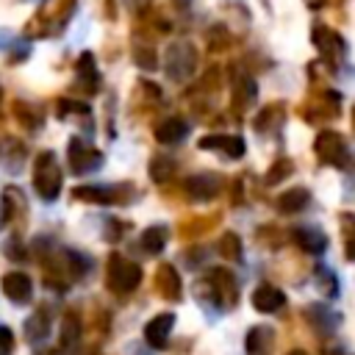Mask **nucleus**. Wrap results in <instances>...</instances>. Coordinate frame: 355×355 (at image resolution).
I'll list each match as a JSON object with an SVG mask.
<instances>
[{
    "instance_id": "obj_20",
    "label": "nucleus",
    "mask_w": 355,
    "mask_h": 355,
    "mask_svg": "<svg viewBox=\"0 0 355 355\" xmlns=\"http://www.w3.org/2000/svg\"><path fill=\"white\" fill-rule=\"evenodd\" d=\"M288 355H305V352H302V349H291Z\"/></svg>"
},
{
    "instance_id": "obj_11",
    "label": "nucleus",
    "mask_w": 355,
    "mask_h": 355,
    "mask_svg": "<svg viewBox=\"0 0 355 355\" xmlns=\"http://www.w3.org/2000/svg\"><path fill=\"white\" fill-rule=\"evenodd\" d=\"M272 333L266 327H252L247 333V355H269Z\"/></svg>"
},
{
    "instance_id": "obj_2",
    "label": "nucleus",
    "mask_w": 355,
    "mask_h": 355,
    "mask_svg": "<svg viewBox=\"0 0 355 355\" xmlns=\"http://www.w3.org/2000/svg\"><path fill=\"white\" fill-rule=\"evenodd\" d=\"M33 183H36V191L44 197V200H55L58 189H61V169L53 158V153H42L39 161H36V172H33Z\"/></svg>"
},
{
    "instance_id": "obj_7",
    "label": "nucleus",
    "mask_w": 355,
    "mask_h": 355,
    "mask_svg": "<svg viewBox=\"0 0 355 355\" xmlns=\"http://www.w3.org/2000/svg\"><path fill=\"white\" fill-rule=\"evenodd\" d=\"M155 288H158V294L166 297V300H178V297H180V277H178V272H175L169 263H164V266L158 269V275H155Z\"/></svg>"
},
{
    "instance_id": "obj_1",
    "label": "nucleus",
    "mask_w": 355,
    "mask_h": 355,
    "mask_svg": "<svg viewBox=\"0 0 355 355\" xmlns=\"http://www.w3.org/2000/svg\"><path fill=\"white\" fill-rule=\"evenodd\" d=\"M139 277H141V269L122 258V255H111L108 258V286L116 291V294H128L139 286Z\"/></svg>"
},
{
    "instance_id": "obj_18",
    "label": "nucleus",
    "mask_w": 355,
    "mask_h": 355,
    "mask_svg": "<svg viewBox=\"0 0 355 355\" xmlns=\"http://www.w3.org/2000/svg\"><path fill=\"white\" fill-rule=\"evenodd\" d=\"M172 169H175V164H172V161H166V158H155V161H153V166H150V172H153V178H155V180H166V178L172 175Z\"/></svg>"
},
{
    "instance_id": "obj_17",
    "label": "nucleus",
    "mask_w": 355,
    "mask_h": 355,
    "mask_svg": "<svg viewBox=\"0 0 355 355\" xmlns=\"http://www.w3.org/2000/svg\"><path fill=\"white\" fill-rule=\"evenodd\" d=\"M78 336H80V324H78V319H75V316L64 319V333H61V341H64V347H75Z\"/></svg>"
},
{
    "instance_id": "obj_13",
    "label": "nucleus",
    "mask_w": 355,
    "mask_h": 355,
    "mask_svg": "<svg viewBox=\"0 0 355 355\" xmlns=\"http://www.w3.org/2000/svg\"><path fill=\"white\" fill-rule=\"evenodd\" d=\"M294 236H297V241H300L305 250H311V252H322L324 244H327V239H324L319 230H297Z\"/></svg>"
},
{
    "instance_id": "obj_3",
    "label": "nucleus",
    "mask_w": 355,
    "mask_h": 355,
    "mask_svg": "<svg viewBox=\"0 0 355 355\" xmlns=\"http://www.w3.org/2000/svg\"><path fill=\"white\" fill-rule=\"evenodd\" d=\"M316 153L327 161V164H336V166H347V147L341 141L338 133H322L316 139Z\"/></svg>"
},
{
    "instance_id": "obj_10",
    "label": "nucleus",
    "mask_w": 355,
    "mask_h": 355,
    "mask_svg": "<svg viewBox=\"0 0 355 355\" xmlns=\"http://www.w3.org/2000/svg\"><path fill=\"white\" fill-rule=\"evenodd\" d=\"M186 136V122H180V119H166V122H161L158 128H155V139L158 141H164V144H172V141H180Z\"/></svg>"
},
{
    "instance_id": "obj_5",
    "label": "nucleus",
    "mask_w": 355,
    "mask_h": 355,
    "mask_svg": "<svg viewBox=\"0 0 355 355\" xmlns=\"http://www.w3.org/2000/svg\"><path fill=\"white\" fill-rule=\"evenodd\" d=\"M283 302H286L283 291H280V288H275V286H269V283L258 286V288H255V294H252V305H255L261 313H272V311L283 308Z\"/></svg>"
},
{
    "instance_id": "obj_9",
    "label": "nucleus",
    "mask_w": 355,
    "mask_h": 355,
    "mask_svg": "<svg viewBox=\"0 0 355 355\" xmlns=\"http://www.w3.org/2000/svg\"><path fill=\"white\" fill-rule=\"evenodd\" d=\"M200 147H219V150H225L230 158H239V155L244 153V141L236 139V136H208V139L200 141Z\"/></svg>"
},
{
    "instance_id": "obj_14",
    "label": "nucleus",
    "mask_w": 355,
    "mask_h": 355,
    "mask_svg": "<svg viewBox=\"0 0 355 355\" xmlns=\"http://www.w3.org/2000/svg\"><path fill=\"white\" fill-rule=\"evenodd\" d=\"M164 241H166V230H164V227H150V230H144V236H141V244H144L147 252H158V250L164 247Z\"/></svg>"
},
{
    "instance_id": "obj_16",
    "label": "nucleus",
    "mask_w": 355,
    "mask_h": 355,
    "mask_svg": "<svg viewBox=\"0 0 355 355\" xmlns=\"http://www.w3.org/2000/svg\"><path fill=\"white\" fill-rule=\"evenodd\" d=\"M189 186H191V191H194V194H202V197H208V194H214V191H216V180H214L211 175H197Z\"/></svg>"
},
{
    "instance_id": "obj_4",
    "label": "nucleus",
    "mask_w": 355,
    "mask_h": 355,
    "mask_svg": "<svg viewBox=\"0 0 355 355\" xmlns=\"http://www.w3.org/2000/svg\"><path fill=\"white\" fill-rule=\"evenodd\" d=\"M3 291H6V297L14 300V302H28L33 286H31V277H28V275H22V272H8V275L3 277Z\"/></svg>"
},
{
    "instance_id": "obj_12",
    "label": "nucleus",
    "mask_w": 355,
    "mask_h": 355,
    "mask_svg": "<svg viewBox=\"0 0 355 355\" xmlns=\"http://www.w3.org/2000/svg\"><path fill=\"white\" fill-rule=\"evenodd\" d=\"M305 202H308V191H305V189H291V191H286V194L280 197V208L288 211V214L305 208Z\"/></svg>"
},
{
    "instance_id": "obj_15",
    "label": "nucleus",
    "mask_w": 355,
    "mask_h": 355,
    "mask_svg": "<svg viewBox=\"0 0 355 355\" xmlns=\"http://www.w3.org/2000/svg\"><path fill=\"white\" fill-rule=\"evenodd\" d=\"M219 250H222V255H225V258L239 261V258H241V244H239V236H236V233H225V236H222V241H219Z\"/></svg>"
},
{
    "instance_id": "obj_6",
    "label": "nucleus",
    "mask_w": 355,
    "mask_h": 355,
    "mask_svg": "<svg viewBox=\"0 0 355 355\" xmlns=\"http://www.w3.org/2000/svg\"><path fill=\"white\" fill-rule=\"evenodd\" d=\"M172 322H175L172 313H161V316L150 319L147 327H144V338H147L153 347H166V338H169V333H172Z\"/></svg>"
},
{
    "instance_id": "obj_19",
    "label": "nucleus",
    "mask_w": 355,
    "mask_h": 355,
    "mask_svg": "<svg viewBox=\"0 0 355 355\" xmlns=\"http://www.w3.org/2000/svg\"><path fill=\"white\" fill-rule=\"evenodd\" d=\"M283 172H291V164H288V161H280V164H277V166H275V169L266 175V183H277Z\"/></svg>"
},
{
    "instance_id": "obj_8",
    "label": "nucleus",
    "mask_w": 355,
    "mask_h": 355,
    "mask_svg": "<svg viewBox=\"0 0 355 355\" xmlns=\"http://www.w3.org/2000/svg\"><path fill=\"white\" fill-rule=\"evenodd\" d=\"M208 283L216 288V297H219V300H227V302L236 300V283H233V275H230V272L214 269V272L208 275Z\"/></svg>"
}]
</instances>
